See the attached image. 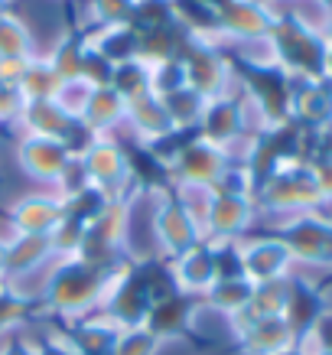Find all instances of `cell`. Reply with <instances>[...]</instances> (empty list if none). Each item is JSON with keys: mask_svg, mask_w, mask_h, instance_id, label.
I'll list each match as a JSON object with an SVG mask.
<instances>
[{"mask_svg": "<svg viewBox=\"0 0 332 355\" xmlns=\"http://www.w3.org/2000/svg\"><path fill=\"white\" fill-rule=\"evenodd\" d=\"M7 238L10 235H0V280L7 277Z\"/></svg>", "mask_w": 332, "mask_h": 355, "instance_id": "44", "label": "cell"}, {"mask_svg": "<svg viewBox=\"0 0 332 355\" xmlns=\"http://www.w3.org/2000/svg\"><path fill=\"white\" fill-rule=\"evenodd\" d=\"M222 49L225 46L195 43V40H186L180 49L186 85L193 88V92H199L205 101H212L218 95H228V92H238V69Z\"/></svg>", "mask_w": 332, "mask_h": 355, "instance_id": "5", "label": "cell"}, {"mask_svg": "<svg viewBox=\"0 0 332 355\" xmlns=\"http://www.w3.org/2000/svg\"><path fill=\"white\" fill-rule=\"evenodd\" d=\"M257 218L254 196H212V209L205 218L209 241H241Z\"/></svg>", "mask_w": 332, "mask_h": 355, "instance_id": "14", "label": "cell"}, {"mask_svg": "<svg viewBox=\"0 0 332 355\" xmlns=\"http://www.w3.org/2000/svg\"><path fill=\"white\" fill-rule=\"evenodd\" d=\"M150 72H153V95L157 98L170 95V92L186 85V72H182L180 59H166V62L150 65Z\"/></svg>", "mask_w": 332, "mask_h": 355, "instance_id": "38", "label": "cell"}, {"mask_svg": "<svg viewBox=\"0 0 332 355\" xmlns=\"http://www.w3.org/2000/svg\"><path fill=\"white\" fill-rule=\"evenodd\" d=\"M274 355H306V349H303V343L297 339L293 345H287V349H280V352H274Z\"/></svg>", "mask_w": 332, "mask_h": 355, "instance_id": "45", "label": "cell"}, {"mask_svg": "<svg viewBox=\"0 0 332 355\" xmlns=\"http://www.w3.org/2000/svg\"><path fill=\"white\" fill-rule=\"evenodd\" d=\"M313 137H316V147H320L316 160H329L332 163V124L329 128H322V130H316Z\"/></svg>", "mask_w": 332, "mask_h": 355, "instance_id": "42", "label": "cell"}, {"mask_svg": "<svg viewBox=\"0 0 332 355\" xmlns=\"http://www.w3.org/2000/svg\"><path fill=\"white\" fill-rule=\"evenodd\" d=\"M17 128L26 134V137H53V140H69L78 134L82 121H76L72 114H65L55 101H26L23 108V118L17 121Z\"/></svg>", "mask_w": 332, "mask_h": 355, "instance_id": "17", "label": "cell"}, {"mask_svg": "<svg viewBox=\"0 0 332 355\" xmlns=\"http://www.w3.org/2000/svg\"><path fill=\"white\" fill-rule=\"evenodd\" d=\"M228 329H231V336L238 339V345H241L245 355H274L300 339L283 316L251 320L247 313H238V316L228 320Z\"/></svg>", "mask_w": 332, "mask_h": 355, "instance_id": "11", "label": "cell"}, {"mask_svg": "<svg viewBox=\"0 0 332 355\" xmlns=\"http://www.w3.org/2000/svg\"><path fill=\"white\" fill-rule=\"evenodd\" d=\"M85 228L88 225H82V222H76V218L65 216L62 222L55 225L53 235H49L55 258H76L78 248H82V238H85Z\"/></svg>", "mask_w": 332, "mask_h": 355, "instance_id": "36", "label": "cell"}, {"mask_svg": "<svg viewBox=\"0 0 332 355\" xmlns=\"http://www.w3.org/2000/svg\"><path fill=\"white\" fill-rule=\"evenodd\" d=\"M124 128H130V134H134L143 147H153V144L166 140L170 134H176L170 114H166V105H163V98H157V95H143V98H137V101H128Z\"/></svg>", "mask_w": 332, "mask_h": 355, "instance_id": "18", "label": "cell"}, {"mask_svg": "<svg viewBox=\"0 0 332 355\" xmlns=\"http://www.w3.org/2000/svg\"><path fill=\"white\" fill-rule=\"evenodd\" d=\"M0 55H36L30 26L17 13H0Z\"/></svg>", "mask_w": 332, "mask_h": 355, "instance_id": "30", "label": "cell"}, {"mask_svg": "<svg viewBox=\"0 0 332 355\" xmlns=\"http://www.w3.org/2000/svg\"><path fill=\"white\" fill-rule=\"evenodd\" d=\"M241 268H245V277L251 284H268V280L290 277L293 258L277 235L241 238Z\"/></svg>", "mask_w": 332, "mask_h": 355, "instance_id": "13", "label": "cell"}, {"mask_svg": "<svg viewBox=\"0 0 332 355\" xmlns=\"http://www.w3.org/2000/svg\"><path fill=\"white\" fill-rule=\"evenodd\" d=\"M85 55H88V36L85 33H65L62 40L49 49V65H53L62 82H76L85 76Z\"/></svg>", "mask_w": 332, "mask_h": 355, "instance_id": "25", "label": "cell"}, {"mask_svg": "<svg viewBox=\"0 0 332 355\" xmlns=\"http://www.w3.org/2000/svg\"><path fill=\"white\" fill-rule=\"evenodd\" d=\"M121 326L107 316L105 310H95L76 320V323L65 329V336L72 339V345L78 349V355H107L111 352V345L118 339Z\"/></svg>", "mask_w": 332, "mask_h": 355, "instance_id": "21", "label": "cell"}, {"mask_svg": "<svg viewBox=\"0 0 332 355\" xmlns=\"http://www.w3.org/2000/svg\"><path fill=\"white\" fill-rule=\"evenodd\" d=\"M33 306H36V303H26L23 297H17V293L3 284V291H0V339H7L13 329H20V326L30 320Z\"/></svg>", "mask_w": 332, "mask_h": 355, "instance_id": "33", "label": "cell"}, {"mask_svg": "<svg viewBox=\"0 0 332 355\" xmlns=\"http://www.w3.org/2000/svg\"><path fill=\"white\" fill-rule=\"evenodd\" d=\"M76 160V153L69 150V144L53 137H26L20 134L17 144V166H20L33 183H43L49 189H55L59 176L65 173V166Z\"/></svg>", "mask_w": 332, "mask_h": 355, "instance_id": "10", "label": "cell"}, {"mask_svg": "<svg viewBox=\"0 0 332 355\" xmlns=\"http://www.w3.org/2000/svg\"><path fill=\"white\" fill-rule=\"evenodd\" d=\"M228 163L231 157L222 147L202 140L199 134H189L166 163V176H170V186H209L212 189Z\"/></svg>", "mask_w": 332, "mask_h": 355, "instance_id": "6", "label": "cell"}, {"mask_svg": "<svg viewBox=\"0 0 332 355\" xmlns=\"http://www.w3.org/2000/svg\"><path fill=\"white\" fill-rule=\"evenodd\" d=\"M322 82H329V85H332V49H329V55H326V69H322Z\"/></svg>", "mask_w": 332, "mask_h": 355, "instance_id": "46", "label": "cell"}, {"mask_svg": "<svg viewBox=\"0 0 332 355\" xmlns=\"http://www.w3.org/2000/svg\"><path fill=\"white\" fill-rule=\"evenodd\" d=\"M17 88L23 92L26 101H55L59 88H62V78H59V72L49 65L46 55H33L30 69H26V76H23V82Z\"/></svg>", "mask_w": 332, "mask_h": 355, "instance_id": "29", "label": "cell"}, {"mask_svg": "<svg viewBox=\"0 0 332 355\" xmlns=\"http://www.w3.org/2000/svg\"><path fill=\"white\" fill-rule=\"evenodd\" d=\"M107 85L114 88L124 101H137L143 95H153V72L150 62L143 59H128V62H118L114 72H111V82Z\"/></svg>", "mask_w": 332, "mask_h": 355, "instance_id": "26", "label": "cell"}, {"mask_svg": "<svg viewBox=\"0 0 332 355\" xmlns=\"http://www.w3.org/2000/svg\"><path fill=\"white\" fill-rule=\"evenodd\" d=\"M91 92H95V85L91 82H85V78H76V82H62V88H59V95H55V105L65 111V114H72V118H82V111H85L88 98H91Z\"/></svg>", "mask_w": 332, "mask_h": 355, "instance_id": "37", "label": "cell"}, {"mask_svg": "<svg viewBox=\"0 0 332 355\" xmlns=\"http://www.w3.org/2000/svg\"><path fill=\"white\" fill-rule=\"evenodd\" d=\"M33 55H0V85H20Z\"/></svg>", "mask_w": 332, "mask_h": 355, "instance_id": "41", "label": "cell"}, {"mask_svg": "<svg viewBox=\"0 0 332 355\" xmlns=\"http://www.w3.org/2000/svg\"><path fill=\"white\" fill-rule=\"evenodd\" d=\"M195 134L222 150H235L238 144L245 137H257L251 134L247 128V108H245V98L241 92H228V95H218L212 101H205V111H202V121Z\"/></svg>", "mask_w": 332, "mask_h": 355, "instance_id": "8", "label": "cell"}, {"mask_svg": "<svg viewBox=\"0 0 332 355\" xmlns=\"http://www.w3.org/2000/svg\"><path fill=\"white\" fill-rule=\"evenodd\" d=\"M316 3H320V10H322V17H326V13H332V0H316Z\"/></svg>", "mask_w": 332, "mask_h": 355, "instance_id": "47", "label": "cell"}, {"mask_svg": "<svg viewBox=\"0 0 332 355\" xmlns=\"http://www.w3.org/2000/svg\"><path fill=\"white\" fill-rule=\"evenodd\" d=\"M163 343L147 329V326H130V329H121L111 352L107 355H160Z\"/></svg>", "mask_w": 332, "mask_h": 355, "instance_id": "31", "label": "cell"}, {"mask_svg": "<svg viewBox=\"0 0 332 355\" xmlns=\"http://www.w3.org/2000/svg\"><path fill=\"white\" fill-rule=\"evenodd\" d=\"M10 10V0H0V13H7Z\"/></svg>", "mask_w": 332, "mask_h": 355, "instance_id": "48", "label": "cell"}, {"mask_svg": "<svg viewBox=\"0 0 332 355\" xmlns=\"http://www.w3.org/2000/svg\"><path fill=\"white\" fill-rule=\"evenodd\" d=\"M105 202H107V196L101 193V189H95V186H88V189H82V193H76V196H65L62 209L69 218L88 225V222H95V216L105 209Z\"/></svg>", "mask_w": 332, "mask_h": 355, "instance_id": "34", "label": "cell"}, {"mask_svg": "<svg viewBox=\"0 0 332 355\" xmlns=\"http://www.w3.org/2000/svg\"><path fill=\"white\" fill-rule=\"evenodd\" d=\"M270 3H274V7H277V3H293V0H270Z\"/></svg>", "mask_w": 332, "mask_h": 355, "instance_id": "49", "label": "cell"}, {"mask_svg": "<svg viewBox=\"0 0 332 355\" xmlns=\"http://www.w3.org/2000/svg\"><path fill=\"white\" fill-rule=\"evenodd\" d=\"M277 13L280 10L270 3V0H222V3L215 7L222 46L270 36Z\"/></svg>", "mask_w": 332, "mask_h": 355, "instance_id": "9", "label": "cell"}, {"mask_svg": "<svg viewBox=\"0 0 332 355\" xmlns=\"http://www.w3.org/2000/svg\"><path fill=\"white\" fill-rule=\"evenodd\" d=\"M33 355H78V349L65 333H46L33 343Z\"/></svg>", "mask_w": 332, "mask_h": 355, "instance_id": "40", "label": "cell"}, {"mask_svg": "<svg viewBox=\"0 0 332 355\" xmlns=\"http://www.w3.org/2000/svg\"><path fill=\"white\" fill-rule=\"evenodd\" d=\"M290 291H293V274L283 280H268V284H254V293H251V303H247V316L251 320H264V316H283L290 300Z\"/></svg>", "mask_w": 332, "mask_h": 355, "instance_id": "28", "label": "cell"}, {"mask_svg": "<svg viewBox=\"0 0 332 355\" xmlns=\"http://www.w3.org/2000/svg\"><path fill=\"white\" fill-rule=\"evenodd\" d=\"M65 218L62 199L49 189V193H26L13 199L7 209V225L13 235H53L55 225Z\"/></svg>", "mask_w": 332, "mask_h": 355, "instance_id": "12", "label": "cell"}, {"mask_svg": "<svg viewBox=\"0 0 332 355\" xmlns=\"http://www.w3.org/2000/svg\"><path fill=\"white\" fill-rule=\"evenodd\" d=\"M137 3L140 0H88L91 26L101 30V26H121V23H130L134 20Z\"/></svg>", "mask_w": 332, "mask_h": 355, "instance_id": "32", "label": "cell"}, {"mask_svg": "<svg viewBox=\"0 0 332 355\" xmlns=\"http://www.w3.org/2000/svg\"><path fill=\"white\" fill-rule=\"evenodd\" d=\"M173 196H176V202L193 216V222L202 228L205 235V218H209V209H212V189L209 186H173Z\"/></svg>", "mask_w": 332, "mask_h": 355, "instance_id": "35", "label": "cell"}, {"mask_svg": "<svg viewBox=\"0 0 332 355\" xmlns=\"http://www.w3.org/2000/svg\"><path fill=\"white\" fill-rule=\"evenodd\" d=\"M251 293H254V284H251L247 277H222V280H215L212 287H209V293L202 297V303L212 313L231 320V316H238V313L247 310Z\"/></svg>", "mask_w": 332, "mask_h": 355, "instance_id": "24", "label": "cell"}, {"mask_svg": "<svg viewBox=\"0 0 332 355\" xmlns=\"http://www.w3.org/2000/svg\"><path fill=\"white\" fill-rule=\"evenodd\" d=\"M166 268H170V277H173L176 293L193 297V300H202L205 293H209V287L218 280V270H215V251L205 238L195 248H189L186 254L166 261Z\"/></svg>", "mask_w": 332, "mask_h": 355, "instance_id": "15", "label": "cell"}, {"mask_svg": "<svg viewBox=\"0 0 332 355\" xmlns=\"http://www.w3.org/2000/svg\"><path fill=\"white\" fill-rule=\"evenodd\" d=\"M290 121L303 130H322L332 124V85L329 82H290Z\"/></svg>", "mask_w": 332, "mask_h": 355, "instance_id": "16", "label": "cell"}, {"mask_svg": "<svg viewBox=\"0 0 332 355\" xmlns=\"http://www.w3.org/2000/svg\"><path fill=\"white\" fill-rule=\"evenodd\" d=\"M280 241L287 245L293 264H332V218L297 212L280 222Z\"/></svg>", "mask_w": 332, "mask_h": 355, "instance_id": "7", "label": "cell"}, {"mask_svg": "<svg viewBox=\"0 0 332 355\" xmlns=\"http://www.w3.org/2000/svg\"><path fill=\"white\" fill-rule=\"evenodd\" d=\"M270 43L277 55V69L290 82H316L322 78L329 46L322 43L320 23H310L297 10H280L270 30Z\"/></svg>", "mask_w": 332, "mask_h": 355, "instance_id": "2", "label": "cell"}, {"mask_svg": "<svg viewBox=\"0 0 332 355\" xmlns=\"http://www.w3.org/2000/svg\"><path fill=\"white\" fill-rule=\"evenodd\" d=\"M163 105H166V114H170L173 128L180 130V134H195L199 121H202V111H205V98L199 92L182 85L176 92H170V95H163Z\"/></svg>", "mask_w": 332, "mask_h": 355, "instance_id": "27", "label": "cell"}, {"mask_svg": "<svg viewBox=\"0 0 332 355\" xmlns=\"http://www.w3.org/2000/svg\"><path fill=\"white\" fill-rule=\"evenodd\" d=\"M254 202L257 209H268L277 216H297V212L320 209L326 199L316 186L310 160H287L257 183Z\"/></svg>", "mask_w": 332, "mask_h": 355, "instance_id": "3", "label": "cell"}, {"mask_svg": "<svg viewBox=\"0 0 332 355\" xmlns=\"http://www.w3.org/2000/svg\"><path fill=\"white\" fill-rule=\"evenodd\" d=\"M26 98L17 85H0V124H17L23 118Z\"/></svg>", "mask_w": 332, "mask_h": 355, "instance_id": "39", "label": "cell"}, {"mask_svg": "<svg viewBox=\"0 0 332 355\" xmlns=\"http://www.w3.org/2000/svg\"><path fill=\"white\" fill-rule=\"evenodd\" d=\"M195 303L199 300H193V297L170 293V297H163V300L153 303L150 313H147V320H143V326H147V329H150V333L166 345V343H173V339H180V336L189 333Z\"/></svg>", "mask_w": 332, "mask_h": 355, "instance_id": "19", "label": "cell"}, {"mask_svg": "<svg viewBox=\"0 0 332 355\" xmlns=\"http://www.w3.org/2000/svg\"><path fill=\"white\" fill-rule=\"evenodd\" d=\"M320 33H322V43H326V46L332 49V13H326V17H322Z\"/></svg>", "mask_w": 332, "mask_h": 355, "instance_id": "43", "label": "cell"}, {"mask_svg": "<svg viewBox=\"0 0 332 355\" xmlns=\"http://www.w3.org/2000/svg\"><path fill=\"white\" fill-rule=\"evenodd\" d=\"M91 49L105 55L111 65L137 59V46H140V30L134 23H121V26H101V30L85 33Z\"/></svg>", "mask_w": 332, "mask_h": 355, "instance_id": "23", "label": "cell"}, {"mask_svg": "<svg viewBox=\"0 0 332 355\" xmlns=\"http://www.w3.org/2000/svg\"><path fill=\"white\" fill-rule=\"evenodd\" d=\"M128 118V101L114 92L111 85H98L88 98L85 111H82V128L91 130L95 137H114V130L124 128Z\"/></svg>", "mask_w": 332, "mask_h": 355, "instance_id": "20", "label": "cell"}, {"mask_svg": "<svg viewBox=\"0 0 332 355\" xmlns=\"http://www.w3.org/2000/svg\"><path fill=\"white\" fill-rule=\"evenodd\" d=\"M143 199L150 202V235L163 261L180 258V254H186L189 248H195L205 238L202 228L193 222V216L176 202L173 186L150 189V193H143Z\"/></svg>", "mask_w": 332, "mask_h": 355, "instance_id": "4", "label": "cell"}, {"mask_svg": "<svg viewBox=\"0 0 332 355\" xmlns=\"http://www.w3.org/2000/svg\"><path fill=\"white\" fill-rule=\"evenodd\" d=\"M53 241L46 235H10L7 238V277H23L30 270H40L46 264H53Z\"/></svg>", "mask_w": 332, "mask_h": 355, "instance_id": "22", "label": "cell"}, {"mask_svg": "<svg viewBox=\"0 0 332 355\" xmlns=\"http://www.w3.org/2000/svg\"><path fill=\"white\" fill-rule=\"evenodd\" d=\"M107 287H111V268H98L82 258H55L40 306L59 320L76 323L88 313L101 310Z\"/></svg>", "mask_w": 332, "mask_h": 355, "instance_id": "1", "label": "cell"}]
</instances>
